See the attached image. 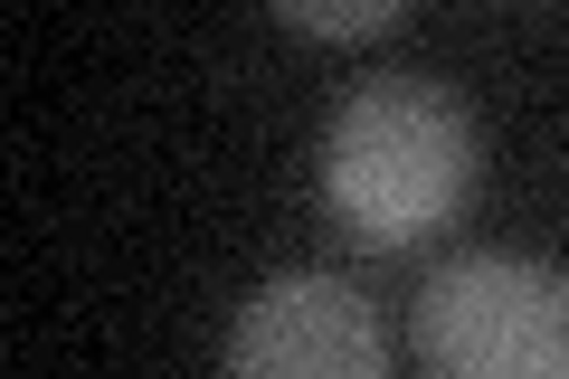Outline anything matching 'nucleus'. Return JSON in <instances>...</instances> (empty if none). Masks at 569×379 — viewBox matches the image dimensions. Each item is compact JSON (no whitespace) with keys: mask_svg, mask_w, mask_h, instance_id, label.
<instances>
[{"mask_svg":"<svg viewBox=\"0 0 569 379\" xmlns=\"http://www.w3.org/2000/svg\"><path fill=\"white\" fill-rule=\"evenodd\" d=\"M276 20H284V29H313V39H370V29H389L399 10H389V0H342V10H313V0H284Z\"/></svg>","mask_w":569,"mask_h":379,"instance_id":"nucleus-4","label":"nucleus"},{"mask_svg":"<svg viewBox=\"0 0 569 379\" xmlns=\"http://www.w3.org/2000/svg\"><path fill=\"white\" fill-rule=\"evenodd\" d=\"M219 379H389L380 303L342 276H276L238 303Z\"/></svg>","mask_w":569,"mask_h":379,"instance_id":"nucleus-3","label":"nucleus"},{"mask_svg":"<svg viewBox=\"0 0 569 379\" xmlns=\"http://www.w3.org/2000/svg\"><path fill=\"white\" fill-rule=\"evenodd\" d=\"M427 379H569V276L541 257L475 247L418 285Z\"/></svg>","mask_w":569,"mask_h":379,"instance_id":"nucleus-2","label":"nucleus"},{"mask_svg":"<svg viewBox=\"0 0 569 379\" xmlns=\"http://www.w3.org/2000/svg\"><path fill=\"white\" fill-rule=\"evenodd\" d=\"M475 114L437 77H370L323 123V209L361 257H408L475 200Z\"/></svg>","mask_w":569,"mask_h":379,"instance_id":"nucleus-1","label":"nucleus"}]
</instances>
